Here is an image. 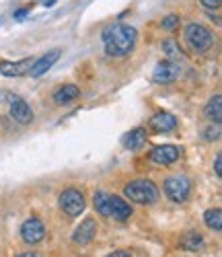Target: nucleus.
<instances>
[{
  "mask_svg": "<svg viewBox=\"0 0 222 257\" xmlns=\"http://www.w3.org/2000/svg\"><path fill=\"white\" fill-rule=\"evenodd\" d=\"M103 44L109 56H114V58L128 56L136 46V29L130 25L116 23L103 31Z\"/></svg>",
  "mask_w": 222,
  "mask_h": 257,
  "instance_id": "f257e3e1",
  "label": "nucleus"
},
{
  "mask_svg": "<svg viewBox=\"0 0 222 257\" xmlns=\"http://www.w3.org/2000/svg\"><path fill=\"white\" fill-rule=\"evenodd\" d=\"M95 208L103 216L116 218V220H128L132 216V208L128 202H124L118 196L105 194V191H97L95 194Z\"/></svg>",
  "mask_w": 222,
  "mask_h": 257,
  "instance_id": "f03ea898",
  "label": "nucleus"
},
{
  "mask_svg": "<svg viewBox=\"0 0 222 257\" xmlns=\"http://www.w3.org/2000/svg\"><path fill=\"white\" fill-rule=\"evenodd\" d=\"M124 196L136 204H154L159 200V189L148 179H136L124 187Z\"/></svg>",
  "mask_w": 222,
  "mask_h": 257,
  "instance_id": "7ed1b4c3",
  "label": "nucleus"
},
{
  "mask_svg": "<svg viewBox=\"0 0 222 257\" xmlns=\"http://www.w3.org/2000/svg\"><path fill=\"white\" fill-rule=\"evenodd\" d=\"M185 41L195 52H208L214 46V33L199 23H189L185 27Z\"/></svg>",
  "mask_w": 222,
  "mask_h": 257,
  "instance_id": "20e7f679",
  "label": "nucleus"
},
{
  "mask_svg": "<svg viewBox=\"0 0 222 257\" xmlns=\"http://www.w3.org/2000/svg\"><path fill=\"white\" fill-rule=\"evenodd\" d=\"M189 191H191V183L183 175H175V177H169L165 181V194L173 202H179V204L185 202L187 196H189Z\"/></svg>",
  "mask_w": 222,
  "mask_h": 257,
  "instance_id": "39448f33",
  "label": "nucleus"
},
{
  "mask_svg": "<svg viewBox=\"0 0 222 257\" xmlns=\"http://www.w3.org/2000/svg\"><path fill=\"white\" fill-rule=\"evenodd\" d=\"M60 208L68 216H80L84 212V196L78 189H66L60 194Z\"/></svg>",
  "mask_w": 222,
  "mask_h": 257,
  "instance_id": "423d86ee",
  "label": "nucleus"
},
{
  "mask_svg": "<svg viewBox=\"0 0 222 257\" xmlns=\"http://www.w3.org/2000/svg\"><path fill=\"white\" fill-rule=\"evenodd\" d=\"M21 237H23L25 243L35 245L46 237V226H43V222L39 218H29L23 222V226H21Z\"/></svg>",
  "mask_w": 222,
  "mask_h": 257,
  "instance_id": "0eeeda50",
  "label": "nucleus"
},
{
  "mask_svg": "<svg viewBox=\"0 0 222 257\" xmlns=\"http://www.w3.org/2000/svg\"><path fill=\"white\" fill-rule=\"evenodd\" d=\"M177 76H179V66H177L175 62H171V60L161 62L152 72V80L157 84H171V82L177 80Z\"/></svg>",
  "mask_w": 222,
  "mask_h": 257,
  "instance_id": "6e6552de",
  "label": "nucleus"
},
{
  "mask_svg": "<svg viewBox=\"0 0 222 257\" xmlns=\"http://www.w3.org/2000/svg\"><path fill=\"white\" fill-rule=\"evenodd\" d=\"M33 62H35L33 58H23V60H17V62H0V74L9 76V78H13V76H23V74L29 72V68H31Z\"/></svg>",
  "mask_w": 222,
  "mask_h": 257,
  "instance_id": "1a4fd4ad",
  "label": "nucleus"
},
{
  "mask_svg": "<svg viewBox=\"0 0 222 257\" xmlns=\"http://www.w3.org/2000/svg\"><path fill=\"white\" fill-rule=\"evenodd\" d=\"M95 234H97V222L93 218H84L80 222V226H76L72 239L76 245H88L95 239Z\"/></svg>",
  "mask_w": 222,
  "mask_h": 257,
  "instance_id": "9d476101",
  "label": "nucleus"
},
{
  "mask_svg": "<svg viewBox=\"0 0 222 257\" xmlns=\"http://www.w3.org/2000/svg\"><path fill=\"white\" fill-rule=\"evenodd\" d=\"M58 58H60V50H52V52H48V54H43L39 60H35L33 64H31V68H29V74L31 76H41V74H46L54 64L58 62Z\"/></svg>",
  "mask_w": 222,
  "mask_h": 257,
  "instance_id": "9b49d317",
  "label": "nucleus"
},
{
  "mask_svg": "<svg viewBox=\"0 0 222 257\" xmlns=\"http://www.w3.org/2000/svg\"><path fill=\"white\" fill-rule=\"evenodd\" d=\"M150 159L157 163V165H171L179 159V148L173 146V144H163V146H157L152 151Z\"/></svg>",
  "mask_w": 222,
  "mask_h": 257,
  "instance_id": "f8f14e48",
  "label": "nucleus"
},
{
  "mask_svg": "<svg viewBox=\"0 0 222 257\" xmlns=\"http://www.w3.org/2000/svg\"><path fill=\"white\" fill-rule=\"evenodd\" d=\"M11 117L19 123H29L33 119V111H31V107L23 101V99H19V97H13L11 101Z\"/></svg>",
  "mask_w": 222,
  "mask_h": 257,
  "instance_id": "ddd939ff",
  "label": "nucleus"
},
{
  "mask_svg": "<svg viewBox=\"0 0 222 257\" xmlns=\"http://www.w3.org/2000/svg\"><path fill=\"white\" fill-rule=\"evenodd\" d=\"M78 97H80V89L76 87V84H64V87H60L52 95V99H54L56 105H68V103L76 101Z\"/></svg>",
  "mask_w": 222,
  "mask_h": 257,
  "instance_id": "4468645a",
  "label": "nucleus"
},
{
  "mask_svg": "<svg viewBox=\"0 0 222 257\" xmlns=\"http://www.w3.org/2000/svg\"><path fill=\"white\" fill-rule=\"evenodd\" d=\"M150 127H152V130H157V132H171V130H175V127H177V119L171 113L161 111L157 115H152Z\"/></svg>",
  "mask_w": 222,
  "mask_h": 257,
  "instance_id": "2eb2a0df",
  "label": "nucleus"
},
{
  "mask_svg": "<svg viewBox=\"0 0 222 257\" xmlns=\"http://www.w3.org/2000/svg\"><path fill=\"white\" fill-rule=\"evenodd\" d=\"M144 142H146V130H144V127H136V130L128 132L122 138V144L126 148H130V151H136V148H140Z\"/></svg>",
  "mask_w": 222,
  "mask_h": 257,
  "instance_id": "dca6fc26",
  "label": "nucleus"
},
{
  "mask_svg": "<svg viewBox=\"0 0 222 257\" xmlns=\"http://www.w3.org/2000/svg\"><path fill=\"white\" fill-rule=\"evenodd\" d=\"M204 115H206L210 121H214V123H220V121H222V99H220V95H216V97L206 105Z\"/></svg>",
  "mask_w": 222,
  "mask_h": 257,
  "instance_id": "f3484780",
  "label": "nucleus"
},
{
  "mask_svg": "<svg viewBox=\"0 0 222 257\" xmlns=\"http://www.w3.org/2000/svg\"><path fill=\"white\" fill-rule=\"evenodd\" d=\"M181 245L189 251H199L204 247V239H202V234H197V232H185L183 237H181Z\"/></svg>",
  "mask_w": 222,
  "mask_h": 257,
  "instance_id": "a211bd4d",
  "label": "nucleus"
},
{
  "mask_svg": "<svg viewBox=\"0 0 222 257\" xmlns=\"http://www.w3.org/2000/svg\"><path fill=\"white\" fill-rule=\"evenodd\" d=\"M204 222H206L212 230H220V228H222V212H220L218 208L208 210V212L204 214Z\"/></svg>",
  "mask_w": 222,
  "mask_h": 257,
  "instance_id": "6ab92c4d",
  "label": "nucleus"
},
{
  "mask_svg": "<svg viewBox=\"0 0 222 257\" xmlns=\"http://www.w3.org/2000/svg\"><path fill=\"white\" fill-rule=\"evenodd\" d=\"M163 50H165V54L169 56V58H177L179 56V46H177V41H173V39H165L163 41Z\"/></svg>",
  "mask_w": 222,
  "mask_h": 257,
  "instance_id": "aec40b11",
  "label": "nucleus"
},
{
  "mask_svg": "<svg viewBox=\"0 0 222 257\" xmlns=\"http://www.w3.org/2000/svg\"><path fill=\"white\" fill-rule=\"evenodd\" d=\"M177 25H179V15H169V17L163 19V27L167 31H173Z\"/></svg>",
  "mask_w": 222,
  "mask_h": 257,
  "instance_id": "412c9836",
  "label": "nucleus"
},
{
  "mask_svg": "<svg viewBox=\"0 0 222 257\" xmlns=\"http://www.w3.org/2000/svg\"><path fill=\"white\" fill-rule=\"evenodd\" d=\"M204 138L206 140H218L220 138V125L216 123V125H210L208 130H206V134H204Z\"/></svg>",
  "mask_w": 222,
  "mask_h": 257,
  "instance_id": "4be33fe9",
  "label": "nucleus"
},
{
  "mask_svg": "<svg viewBox=\"0 0 222 257\" xmlns=\"http://www.w3.org/2000/svg\"><path fill=\"white\" fill-rule=\"evenodd\" d=\"M204 7H208V9H218L220 7V0H199Z\"/></svg>",
  "mask_w": 222,
  "mask_h": 257,
  "instance_id": "5701e85b",
  "label": "nucleus"
},
{
  "mask_svg": "<svg viewBox=\"0 0 222 257\" xmlns=\"http://www.w3.org/2000/svg\"><path fill=\"white\" fill-rule=\"evenodd\" d=\"M214 171H216V175H218V177L222 175V157H220V155L216 157V163H214Z\"/></svg>",
  "mask_w": 222,
  "mask_h": 257,
  "instance_id": "b1692460",
  "label": "nucleus"
},
{
  "mask_svg": "<svg viewBox=\"0 0 222 257\" xmlns=\"http://www.w3.org/2000/svg\"><path fill=\"white\" fill-rule=\"evenodd\" d=\"M107 257H132L130 253H126V251H114L111 255H107Z\"/></svg>",
  "mask_w": 222,
  "mask_h": 257,
  "instance_id": "393cba45",
  "label": "nucleus"
},
{
  "mask_svg": "<svg viewBox=\"0 0 222 257\" xmlns=\"http://www.w3.org/2000/svg\"><path fill=\"white\" fill-rule=\"evenodd\" d=\"M27 11H29V9H19V11L15 13V19H23V17L27 15Z\"/></svg>",
  "mask_w": 222,
  "mask_h": 257,
  "instance_id": "a878e982",
  "label": "nucleus"
},
{
  "mask_svg": "<svg viewBox=\"0 0 222 257\" xmlns=\"http://www.w3.org/2000/svg\"><path fill=\"white\" fill-rule=\"evenodd\" d=\"M17 257H43V255H39V253H21Z\"/></svg>",
  "mask_w": 222,
  "mask_h": 257,
  "instance_id": "bb28decb",
  "label": "nucleus"
}]
</instances>
